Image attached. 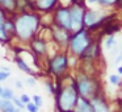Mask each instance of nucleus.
<instances>
[{
	"mask_svg": "<svg viewBox=\"0 0 122 112\" xmlns=\"http://www.w3.org/2000/svg\"><path fill=\"white\" fill-rule=\"evenodd\" d=\"M15 36L22 42H29L36 37L41 27V17L36 12H20L13 17Z\"/></svg>",
	"mask_w": 122,
	"mask_h": 112,
	"instance_id": "1",
	"label": "nucleus"
},
{
	"mask_svg": "<svg viewBox=\"0 0 122 112\" xmlns=\"http://www.w3.org/2000/svg\"><path fill=\"white\" fill-rule=\"evenodd\" d=\"M77 98H79V94L76 90L75 79L67 84H62V80H58V84L55 86V99L56 108L59 112L74 111Z\"/></svg>",
	"mask_w": 122,
	"mask_h": 112,
	"instance_id": "2",
	"label": "nucleus"
},
{
	"mask_svg": "<svg viewBox=\"0 0 122 112\" xmlns=\"http://www.w3.org/2000/svg\"><path fill=\"white\" fill-rule=\"evenodd\" d=\"M92 37H91V30L83 29L77 30V32L71 33V37L68 41V50L72 56L75 57H80L92 44Z\"/></svg>",
	"mask_w": 122,
	"mask_h": 112,
	"instance_id": "3",
	"label": "nucleus"
},
{
	"mask_svg": "<svg viewBox=\"0 0 122 112\" xmlns=\"http://www.w3.org/2000/svg\"><path fill=\"white\" fill-rule=\"evenodd\" d=\"M75 84H76V90L79 96L85 99H91L92 96L100 94V84L98 82L92 78L91 75L85 74V73H80L75 79Z\"/></svg>",
	"mask_w": 122,
	"mask_h": 112,
	"instance_id": "4",
	"label": "nucleus"
},
{
	"mask_svg": "<svg viewBox=\"0 0 122 112\" xmlns=\"http://www.w3.org/2000/svg\"><path fill=\"white\" fill-rule=\"evenodd\" d=\"M68 65V56L66 53H55L49 59V70L58 79L67 74Z\"/></svg>",
	"mask_w": 122,
	"mask_h": 112,
	"instance_id": "5",
	"label": "nucleus"
},
{
	"mask_svg": "<svg viewBox=\"0 0 122 112\" xmlns=\"http://www.w3.org/2000/svg\"><path fill=\"white\" fill-rule=\"evenodd\" d=\"M109 17L104 15L102 11H95V9H85L84 19H83V25L88 30H95L98 27L104 24Z\"/></svg>",
	"mask_w": 122,
	"mask_h": 112,
	"instance_id": "6",
	"label": "nucleus"
},
{
	"mask_svg": "<svg viewBox=\"0 0 122 112\" xmlns=\"http://www.w3.org/2000/svg\"><path fill=\"white\" fill-rule=\"evenodd\" d=\"M53 25L63 28L71 32V16H70V7H56L54 9Z\"/></svg>",
	"mask_w": 122,
	"mask_h": 112,
	"instance_id": "7",
	"label": "nucleus"
},
{
	"mask_svg": "<svg viewBox=\"0 0 122 112\" xmlns=\"http://www.w3.org/2000/svg\"><path fill=\"white\" fill-rule=\"evenodd\" d=\"M84 12L85 7L76 6V4H71L70 7V16H71V33L77 32V30L83 29V19H84Z\"/></svg>",
	"mask_w": 122,
	"mask_h": 112,
	"instance_id": "8",
	"label": "nucleus"
},
{
	"mask_svg": "<svg viewBox=\"0 0 122 112\" xmlns=\"http://www.w3.org/2000/svg\"><path fill=\"white\" fill-rule=\"evenodd\" d=\"M50 32H51V38L53 41L58 46H68V41L70 37H71V32L70 30H66L63 28H59L56 25H53L50 28Z\"/></svg>",
	"mask_w": 122,
	"mask_h": 112,
	"instance_id": "9",
	"label": "nucleus"
},
{
	"mask_svg": "<svg viewBox=\"0 0 122 112\" xmlns=\"http://www.w3.org/2000/svg\"><path fill=\"white\" fill-rule=\"evenodd\" d=\"M30 44V49H32V53L34 54L37 58H42V57L47 56V42H46L45 38L42 37H33L29 41Z\"/></svg>",
	"mask_w": 122,
	"mask_h": 112,
	"instance_id": "10",
	"label": "nucleus"
},
{
	"mask_svg": "<svg viewBox=\"0 0 122 112\" xmlns=\"http://www.w3.org/2000/svg\"><path fill=\"white\" fill-rule=\"evenodd\" d=\"M89 103H91L93 112H110V107H109L108 101H106V99L101 94L92 96L89 99Z\"/></svg>",
	"mask_w": 122,
	"mask_h": 112,
	"instance_id": "11",
	"label": "nucleus"
},
{
	"mask_svg": "<svg viewBox=\"0 0 122 112\" xmlns=\"http://www.w3.org/2000/svg\"><path fill=\"white\" fill-rule=\"evenodd\" d=\"M56 3L58 0H36L34 3V9L40 12H45V13H49V12L54 11L56 8Z\"/></svg>",
	"mask_w": 122,
	"mask_h": 112,
	"instance_id": "12",
	"label": "nucleus"
},
{
	"mask_svg": "<svg viewBox=\"0 0 122 112\" xmlns=\"http://www.w3.org/2000/svg\"><path fill=\"white\" fill-rule=\"evenodd\" d=\"M7 12H4L3 9L0 8V41L1 42H9L11 41V36L8 34V33L5 32V29H4V22H5L7 20Z\"/></svg>",
	"mask_w": 122,
	"mask_h": 112,
	"instance_id": "13",
	"label": "nucleus"
},
{
	"mask_svg": "<svg viewBox=\"0 0 122 112\" xmlns=\"http://www.w3.org/2000/svg\"><path fill=\"white\" fill-rule=\"evenodd\" d=\"M74 112H93L92 107H91V103H89V99L79 96L76 104H75Z\"/></svg>",
	"mask_w": 122,
	"mask_h": 112,
	"instance_id": "14",
	"label": "nucleus"
},
{
	"mask_svg": "<svg viewBox=\"0 0 122 112\" xmlns=\"http://www.w3.org/2000/svg\"><path fill=\"white\" fill-rule=\"evenodd\" d=\"M0 8L7 12V15L15 13L17 12V0H0Z\"/></svg>",
	"mask_w": 122,
	"mask_h": 112,
	"instance_id": "15",
	"label": "nucleus"
},
{
	"mask_svg": "<svg viewBox=\"0 0 122 112\" xmlns=\"http://www.w3.org/2000/svg\"><path fill=\"white\" fill-rule=\"evenodd\" d=\"M15 61H16V65L19 66L20 70H22L24 73H28L29 75H34V77H36V70H33L32 67H30L29 65H28L26 62L21 58V57L16 56V57H15Z\"/></svg>",
	"mask_w": 122,
	"mask_h": 112,
	"instance_id": "16",
	"label": "nucleus"
},
{
	"mask_svg": "<svg viewBox=\"0 0 122 112\" xmlns=\"http://www.w3.org/2000/svg\"><path fill=\"white\" fill-rule=\"evenodd\" d=\"M15 109V106L12 100L8 99H0V112H12Z\"/></svg>",
	"mask_w": 122,
	"mask_h": 112,
	"instance_id": "17",
	"label": "nucleus"
},
{
	"mask_svg": "<svg viewBox=\"0 0 122 112\" xmlns=\"http://www.w3.org/2000/svg\"><path fill=\"white\" fill-rule=\"evenodd\" d=\"M4 29H5V32L8 33L11 37H13V36H15V24H13V19H8V17H7L5 22H4Z\"/></svg>",
	"mask_w": 122,
	"mask_h": 112,
	"instance_id": "18",
	"label": "nucleus"
},
{
	"mask_svg": "<svg viewBox=\"0 0 122 112\" xmlns=\"http://www.w3.org/2000/svg\"><path fill=\"white\" fill-rule=\"evenodd\" d=\"M0 96H1V99H8V100H12V99L15 98V92H13V90L5 87V88H3L1 95H0Z\"/></svg>",
	"mask_w": 122,
	"mask_h": 112,
	"instance_id": "19",
	"label": "nucleus"
},
{
	"mask_svg": "<svg viewBox=\"0 0 122 112\" xmlns=\"http://www.w3.org/2000/svg\"><path fill=\"white\" fill-rule=\"evenodd\" d=\"M119 0H97V4L101 7H113V6H117Z\"/></svg>",
	"mask_w": 122,
	"mask_h": 112,
	"instance_id": "20",
	"label": "nucleus"
},
{
	"mask_svg": "<svg viewBox=\"0 0 122 112\" xmlns=\"http://www.w3.org/2000/svg\"><path fill=\"white\" fill-rule=\"evenodd\" d=\"M45 88L47 91V94H54L55 95V86H54V83L51 80H46L45 82Z\"/></svg>",
	"mask_w": 122,
	"mask_h": 112,
	"instance_id": "21",
	"label": "nucleus"
},
{
	"mask_svg": "<svg viewBox=\"0 0 122 112\" xmlns=\"http://www.w3.org/2000/svg\"><path fill=\"white\" fill-rule=\"evenodd\" d=\"M109 82H110V84H113V86H119L121 84V79H119V77L118 75H114V74H112L110 77H109Z\"/></svg>",
	"mask_w": 122,
	"mask_h": 112,
	"instance_id": "22",
	"label": "nucleus"
},
{
	"mask_svg": "<svg viewBox=\"0 0 122 112\" xmlns=\"http://www.w3.org/2000/svg\"><path fill=\"white\" fill-rule=\"evenodd\" d=\"M25 108H26L28 112H38V111H40V107H37L33 101H29V103L25 106Z\"/></svg>",
	"mask_w": 122,
	"mask_h": 112,
	"instance_id": "23",
	"label": "nucleus"
},
{
	"mask_svg": "<svg viewBox=\"0 0 122 112\" xmlns=\"http://www.w3.org/2000/svg\"><path fill=\"white\" fill-rule=\"evenodd\" d=\"M12 103H13V106L16 107V108H19V109H24V108H25V104L22 103V101L20 100L19 98H16V96L12 99Z\"/></svg>",
	"mask_w": 122,
	"mask_h": 112,
	"instance_id": "24",
	"label": "nucleus"
},
{
	"mask_svg": "<svg viewBox=\"0 0 122 112\" xmlns=\"http://www.w3.org/2000/svg\"><path fill=\"white\" fill-rule=\"evenodd\" d=\"M32 100L37 107H42L43 106V99H42V96H40V95H33Z\"/></svg>",
	"mask_w": 122,
	"mask_h": 112,
	"instance_id": "25",
	"label": "nucleus"
},
{
	"mask_svg": "<svg viewBox=\"0 0 122 112\" xmlns=\"http://www.w3.org/2000/svg\"><path fill=\"white\" fill-rule=\"evenodd\" d=\"M113 45H116V40H114V37L110 34V36H109V37L105 40V48H106V49H110Z\"/></svg>",
	"mask_w": 122,
	"mask_h": 112,
	"instance_id": "26",
	"label": "nucleus"
},
{
	"mask_svg": "<svg viewBox=\"0 0 122 112\" xmlns=\"http://www.w3.org/2000/svg\"><path fill=\"white\" fill-rule=\"evenodd\" d=\"M25 83H26L28 86H30V87H34V86L37 84V80H36V77H34V75H30V77L28 78L26 80H25Z\"/></svg>",
	"mask_w": 122,
	"mask_h": 112,
	"instance_id": "27",
	"label": "nucleus"
},
{
	"mask_svg": "<svg viewBox=\"0 0 122 112\" xmlns=\"http://www.w3.org/2000/svg\"><path fill=\"white\" fill-rule=\"evenodd\" d=\"M9 77H11V71H3V70H0V82L7 80Z\"/></svg>",
	"mask_w": 122,
	"mask_h": 112,
	"instance_id": "28",
	"label": "nucleus"
},
{
	"mask_svg": "<svg viewBox=\"0 0 122 112\" xmlns=\"http://www.w3.org/2000/svg\"><path fill=\"white\" fill-rule=\"evenodd\" d=\"M19 99H20V100H21L24 104H25V106H26V104L29 103V101H32V98H30V96L28 95V94H22V95L20 96Z\"/></svg>",
	"mask_w": 122,
	"mask_h": 112,
	"instance_id": "29",
	"label": "nucleus"
},
{
	"mask_svg": "<svg viewBox=\"0 0 122 112\" xmlns=\"http://www.w3.org/2000/svg\"><path fill=\"white\" fill-rule=\"evenodd\" d=\"M85 0H71V4H76V6H81L84 7Z\"/></svg>",
	"mask_w": 122,
	"mask_h": 112,
	"instance_id": "30",
	"label": "nucleus"
},
{
	"mask_svg": "<svg viewBox=\"0 0 122 112\" xmlns=\"http://www.w3.org/2000/svg\"><path fill=\"white\" fill-rule=\"evenodd\" d=\"M88 6H92V4H97V0H87Z\"/></svg>",
	"mask_w": 122,
	"mask_h": 112,
	"instance_id": "31",
	"label": "nucleus"
},
{
	"mask_svg": "<svg viewBox=\"0 0 122 112\" xmlns=\"http://www.w3.org/2000/svg\"><path fill=\"white\" fill-rule=\"evenodd\" d=\"M16 87L17 88H22V83L20 80H16Z\"/></svg>",
	"mask_w": 122,
	"mask_h": 112,
	"instance_id": "32",
	"label": "nucleus"
},
{
	"mask_svg": "<svg viewBox=\"0 0 122 112\" xmlns=\"http://www.w3.org/2000/svg\"><path fill=\"white\" fill-rule=\"evenodd\" d=\"M12 112H21V109H19V108H16V107H15V109Z\"/></svg>",
	"mask_w": 122,
	"mask_h": 112,
	"instance_id": "33",
	"label": "nucleus"
},
{
	"mask_svg": "<svg viewBox=\"0 0 122 112\" xmlns=\"http://www.w3.org/2000/svg\"><path fill=\"white\" fill-rule=\"evenodd\" d=\"M118 74H122V66L118 67Z\"/></svg>",
	"mask_w": 122,
	"mask_h": 112,
	"instance_id": "34",
	"label": "nucleus"
},
{
	"mask_svg": "<svg viewBox=\"0 0 122 112\" xmlns=\"http://www.w3.org/2000/svg\"><path fill=\"white\" fill-rule=\"evenodd\" d=\"M119 100H121V101H122V90H121V91H119Z\"/></svg>",
	"mask_w": 122,
	"mask_h": 112,
	"instance_id": "35",
	"label": "nucleus"
},
{
	"mask_svg": "<svg viewBox=\"0 0 122 112\" xmlns=\"http://www.w3.org/2000/svg\"><path fill=\"white\" fill-rule=\"evenodd\" d=\"M117 6H119V7H122V0H119V1H118V4H117Z\"/></svg>",
	"mask_w": 122,
	"mask_h": 112,
	"instance_id": "36",
	"label": "nucleus"
},
{
	"mask_svg": "<svg viewBox=\"0 0 122 112\" xmlns=\"http://www.w3.org/2000/svg\"><path fill=\"white\" fill-rule=\"evenodd\" d=\"M1 91H3V87H1V86H0V95H1Z\"/></svg>",
	"mask_w": 122,
	"mask_h": 112,
	"instance_id": "37",
	"label": "nucleus"
},
{
	"mask_svg": "<svg viewBox=\"0 0 122 112\" xmlns=\"http://www.w3.org/2000/svg\"><path fill=\"white\" fill-rule=\"evenodd\" d=\"M70 112H74V111H70Z\"/></svg>",
	"mask_w": 122,
	"mask_h": 112,
	"instance_id": "38",
	"label": "nucleus"
}]
</instances>
